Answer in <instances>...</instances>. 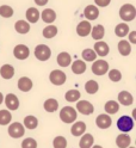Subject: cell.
I'll return each mask as SVG.
<instances>
[{"label": "cell", "mask_w": 136, "mask_h": 148, "mask_svg": "<svg viewBox=\"0 0 136 148\" xmlns=\"http://www.w3.org/2000/svg\"><path fill=\"white\" fill-rule=\"evenodd\" d=\"M77 117H78V111L72 106H63L60 111V119L66 124L75 122Z\"/></svg>", "instance_id": "obj_1"}, {"label": "cell", "mask_w": 136, "mask_h": 148, "mask_svg": "<svg viewBox=\"0 0 136 148\" xmlns=\"http://www.w3.org/2000/svg\"><path fill=\"white\" fill-rule=\"evenodd\" d=\"M120 17L123 22H131L136 17V8L131 4H124L120 8Z\"/></svg>", "instance_id": "obj_2"}, {"label": "cell", "mask_w": 136, "mask_h": 148, "mask_svg": "<svg viewBox=\"0 0 136 148\" xmlns=\"http://www.w3.org/2000/svg\"><path fill=\"white\" fill-rule=\"evenodd\" d=\"M117 129L122 133H129L134 129V119L130 116H122L117 119Z\"/></svg>", "instance_id": "obj_3"}, {"label": "cell", "mask_w": 136, "mask_h": 148, "mask_svg": "<svg viewBox=\"0 0 136 148\" xmlns=\"http://www.w3.org/2000/svg\"><path fill=\"white\" fill-rule=\"evenodd\" d=\"M33 54H35V58L38 61H48L51 56V49L45 44H38L36 45Z\"/></svg>", "instance_id": "obj_4"}, {"label": "cell", "mask_w": 136, "mask_h": 148, "mask_svg": "<svg viewBox=\"0 0 136 148\" xmlns=\"http://www.w3.org/2000/svg\"><path fill=\"white\" fill-rule=\"evenodd\" d=\"M49 80L53 85L55 86H62L67 80V75L65 72H62L60 69H54L49 74Z\"/></svg>", "instance_id": "obj_5"}, {"label": "cell", "mask_w": 136, "mask_h": 148, "mask_svg": "<svg viewBox=\"0 0 136 148\" xmlns=\"http://www.w3.org/2000/svg\"><path fill=\"white\" fill-rule=\"evenodd\" d=\"M7 133H8V135H10L12 138H21L25 134V128L19 122H13V123L8 124Z\"/></svg>", "instance_id": "obj_6"}, {"label": "cell", "mask_w": 136, "mask_h": 148, "mask_svg": "<svg viewBox=\"0 0 136 148\" xmlns=\"http://www.w3.org/2000/svg\"><path fill=\"white\" fill-rule=\"evenodd\" d=\"M91 69H92L93 74L102 77V75H104V74H106L109 72V63L105 60H94Z\"/></svg>", "instance_id": "obj_7"}, {"label": "cell", "mask_w": 136, "mask_h": 148, "mask_svg": "<svg viewBox=\"0 0 136 148\" xmlns=\"http://www.w3.org/2000/svg\"><path fill=\"white\" fill-rule=\"evenodd\" d=\"M13 56L17 59V60H26L29 56H30V49L28 45L25 44H17L16 47L13 48Z\"/></svg>", "instance_id": "obj_8"}, {"label": "cell", "mask_w": 136, "mask_h": 148, "mask_svg": "<svg viewBox=\"0 0 136 148\" xmlns=\"http://www.w3.org/2000/svg\"><path fill=\"white\" fill-rule=\"evenodd\" d=\"M81 115H85V116H88V115H92L93 111H94V106L92 103H90L88 100H80V101H77V109Z\"/></svg>", "instance_id": "obj_9"}, {"label": "cell", "mask_w": 136, "mask_h": 148, "mask_svg": "<svg viewBox=\"0 0 136 148\" xmlns=\"http://www.w3.org/2000/svg\"><path fill=\"white\" fill-rule=\"evenodd\" d=\"M4 103L7 108V110L10 111H16L19 108V99L14 93H8L4 97Z\"/></svg>", "instance_id": "obj_10"}, {"label": "cell", "mask_w": 136, "mask_h": 148, "mask_svg": "<svg viewBox=\"0 0 136 148\" xmlns=\"http://www.w3.org/2000/svg\"><path fill=\"white\" fill-rule=\"evenodd\" d=\"M96 124H97L98 128H100V129H107V128L111 127L112 119H111L110 115L102 114V115H99V116L96 118Z\"/></svg>", "instance_id": "obj_11"}, {"label": "cell", "mask_w": 136, "mask_h": 148, "mask_svg": "<svg viewBox=\"0 0 136 148\" xmlns=\"http://www.w3.org/2000/svg\"><path fill=\"white\" fill-rule=\"evenodd\" d=\"M91 29H92V25L90 21H83L77 25V34L80 37H86L91 34Z\"/></svg>", "instance_id": "obj_12"}, {"label": "cell", "mask_w": 136, "mask_h": 148, "mask_svg": "<svg viewBox=\"0 0 136 148\" xmlns=\"http://www.w3.org/2000/svg\"><path fill=\"white\" fill-rule=\"evenodd\" d=\"M93 50L96 51L97 55L104 58L109 53H110V47H109V44L106 42H104V41H97L96 44H94Z\"/></svg>", "instance_id": "obj_13"}, {"label": "cell", "mask_w": 136, "mask_h": 148, "mask_svg": "<svg viewBox=\"0 0 136 148\" xmlns=\"http://www.w3.org/2000/svg\"><path fill=\"white\" fill-rule=\"evenodd\" d=\"M70 133L73 136H81L86 133V123L83 121H78V122H73V125L70 128Z\"/></svg>", "instance_id": "obj_14"}, {"label": "cell", "mask_w": 136, "mask_h": 148, "mask_svg": "<svg viewBox=\"0 0 136 148\" xmlns=\"http://www.w3.org/2000/svg\"><path fill=\"white\" fill-rule=\"evenodd\" d=\"M17 86H18V90L22 92H29L33 87V82L29 77H22L18 80Z\"/></svg>", "instance_id": "obj_15"}, {"label": "cell", "mask_w": 136, "mask_h": 148, "mask_svg": "<svg viewBox=\"0 0 136 148\" xmlns=\"http://www.w3.org/2000/svg\"><path fill=\"white\" fill-rule=\"evenodd\" d=\"M134 103V97L128 91H121L118 93V104L124 106H130Z\"/></svg>", "instance_id": "obj_16"}, {"label": "cell", "mask_w": 136, "mask_h": 148, "mask_svg": "<svg viewBox=\"0 0 136 148\" xmlns=\"http://www.w3.org/2000/svg\"><path fill=\"white\" fill-rule=\"evenodd\" d=\"M0 75L5 80H10L14 77V67L10 63H5L0 68Z\"/></svg>", "instance_id": "obj_17"}, {"label": "cell", "mask_w": 136, "mask_h": 148, "mask_svg": "<svg viewBox=\"0 0 136 148\" xmlns=\"http://www.w3.org/2000/svg\"><path fill=\"white\" fill-rule=\"evenodd\" d=\"M84 16L87 21H94L99 17V10L96 5H88L84 10Z\"/></svg>", "instance_id": "obj_18"}, {"label": "cell", "mask_w": 136, "mask_h": 148, "mask_svg": "<svg viewBox=\"0 0 136 148\" xmlns=\"http://www.w3.org/2000/svg\"><path fill=\"white\" fill-rule=\"evenodd\" d=\"M131 143V137L126 133H121L116 137V145L118 148H128Z\"/></svg>", "instance_id": "obj_19"}, {"label": "cell", "mask_w": 136, "mask_h": 148, "mask_svg": "<svg viewBox=\"0 0 136 148\" xmlns=\"http://www.w3.org/2000/svg\"><path fill=\"white\" fill-rule=\"evenodd\" d=\"M40 16H41V13H40V11L36 7H30L25 12L26 21H28V23H31V24L37 23L38 19H40Z\"/></svg>", "instance_id": "obj_20"}, {"label": "cell", "mask_w": 136, "mask_h": 148, "mask_svg": "<svg viewBox=\"0 0 136 148\" xmlns=\"http://www.w3.org/2000/svg\"><path fill=\"white\" fill-rule=\"evenodd\" d=\"M40 17L42 18V21L44 23L51 24V23L55 22V19H56V12L54 11L53 8H45V10L42 11V13H41Z\"/></svg>", "instance_id": "obj_21"}, {"label": "cell", "mask_w": 136, "mask_h": 148, "mask_svg": "<svg viewBox=\"0 0 136 148\" xmlns=\"http://www.w3.org/2000/svg\"><path fill=\"white\" fill-rule=\"evenodd\" d=\"M91 36L94 41H102L105 36V27L102 24H98L91 29Z\"/></svg>", "instance_id": "obj_22"}, {"label": "cell", "mask_w": 136, "mask_h": 148, "mask_svg": "<svg viewBox=\"0 0 136 148\" xmlns=\"http://www.w3.org/2000/svg\"><path fill=\"white\" fill-rule=\"evenodd\" d=\"M23 125H24V128L29 129V130H33V129H36L38 127V119L33 115H28V116L24 117Z\"/></svg>", "instance_id": "obj_23"}, {"label": "cell", "mask_w": 136, "mask_h": 148, "mask_svg": "<svg viewBox=\"0 0 136 148\" xmlns=\"http://www.w3.org/2000/svg\"><path fill=\"white\" fill-rule=\"evenodd\" d=\"M70 64H72V66H70L72 72H73L74 74L80 75V74H83V73L86 72L87 66H86V62L84 60H77V61H74L73 63H70Z\"/></svg>", "instance_id": "obj_24"}, {"label": "cell", "mask_w": 136, "mask_h": 148, "mask_svg": "<svg viewBox=\"0 0 136 148\" xmlns=\"http://www.w3.org/2000/svg\"><path fill=\"white\" fill-rule=\"evenodd\" d=\"M56 61H57V64L61 67H68L69 64L72 63V56L69 55V53L67 51H62L57 55L56 58Z\"/></svg>", "instance_id": "obj_25"}, {"label": "cell", "mask_w": 136, "mask_h": 148, "mask_svg": "<svg viewBox=\"0 0 136 148\" xmlns=\"http://www.w3.org/2000/svg\"><path fill=\"white\" fill-rule=\"evenodd\" d=\"M117 48H118V51L122 56H129L130 53H131V44L126 40H121L118 42Z\"/></svg>", "instance_id": "obj_26"}, {"label": "cell", "mask_w": 136, "mask_h": 148, "mask_svg": "<svg viewBox=\"0 0 136 148\" xmlns=\"http://www.w3.org/2000/svg\"><path fill=\"white\" fill-rule=\"evenodd\" d=\"M104 110L107 115H115L120 111V104L116 100H109L104 105Z\"/></svg>", "instance_id": "obj_27"}, {"label": "cell", "mask_w": 136, "mask_h": 148, "mask_svg": "<svg viewBox=\"0 0 136 148\" xmlns=\"http://www.w3.org/2000/svg\"><path fill=\"white\" fill-rule=\"evenodd\" d=\"M14 30L21 35L28 34L30 31V23H28L26 21H23V19L17 21L16 24H14Z\"/></svg>", "instance_id": "obj_28"}, {"label": "cell", "mask_w": 136, "mask_h": 148, "mask_svg": "<svg viewBox=\"0 0 136 148\" xmlns=\"http://www.w3.org/2000/svg\"><path fill=\"white\" fill-rule=\"evenodd\" d=\"M94 143V137L92 134H84L81 135V140L79 142L80 148H91Z\"/></svg>", "instance_id": "obj_29"}, {"label": "cell", "mask_w": 136, "mask_h": 148, "mask_svg": "<svg viewBox=\"0 0 136 148\" xmlns=\"http://www.w3.org/2000/svg\"><path fill=\"white\" fill-rule=\"evenodd\" d=\"M43 108L47 112H55V111H57V109H59V101L55 98H48L44 101Z\"/></svg>", "instance_id": "obj_30"}, {"label": "cell", "mask_w": 136, "mask_h": 148, "mask_svg": "<svg viewBox=\"0 0 136 148\" xmlns=\"http://www.w3.org/2000/svg\"><path fill=\"white\" fill-rule=\"evenodd\" d=\"M129 25L126 23H120L118 25H116L115 27V34L116 36L121 37V38H123V37H125L126 35L129 34Z\"/></svg>", "instance_id": "obj_31"}, {"label": "cell", "mask_w": 136, "mask_h": 148, "mask_svg": "<svg viewBox=\"0 0 136 148\" xmlns=\"http://www.w3.org/2000/svg\"><path fill=\"white\" fill-rule=\"evenodd\" d=\"M57 27L55 25H48V26H45L43 31H42V35L44 38H47V40H50V38H54L56 35H57Z\"/></svg>", "instance_id": "obj_32"}, {"label": "cell", "mask_w": 136, "mask_h": 148, "mask_svg": "<svg viewBox=\"0 0 136 148\" xmlns=\"http://www.w3.org/2000/svg\"><path fill=\"white\" fill-rule=\"evenodd\" d=\"M81 56H83V59H84L85 62H93L94 60H97L98 55L96 54V51L93 49L86 48V49L83 50V53H81Z\"/></svg>", "instance_id": "obj_33"}, {"label": "cell", "mask_w": 136, "mask_h": 148, "mask_svg": "<svg viewBox=\"0 0 136 148\" xmlns=\"http://www.w3.org/2000/svg\"><path fill=\"white\" fill-rule=\"evenodd\" d=\"M12 121L10 110H0V125H8Z\"/></svg>", "instance_id": "obj_34"}, {"label": "cell", "mask_w": 136, "mask_h": 148, "mask_svg": "<svg viewBox=\"0 0 136 148\" xmlns=\"http://www.w3.org/2000/svg\"><path fill=\"white\" fill-rule=\"evenodd\" d=\"M80 97H81V93L78 90H69L65 95V99L67 101H69V103H75V101H78L80 99Z\"/></svg>", "instance_id": "obj_35"}, {"label": "cell", "mask_w": 136, "mask_h": 148, "mask_svg": "<svg viewBox=\"0 0 136 148\" xmlns=\"http://www.w3.org/2000/svg\"><path fill=\"white\" fill-rule=\"evenodd\" d=\"M99 90V84L96 80H88L85 84V91L88 95H94Z\"/></svg>", "instance_id": "obj_36"}, {"label": "cell", "mask_w": 136, "mask_h": 148, "mask_svg": "<svg viewBox=\"0 0 136 148\" xmlns=\"http://www.w3.org/2000/svg\"><path fill=\"white\" fill-rule=\"evenodd\" d=\"M53 147L54 148H67V140L65 136H56L53 140Z\"/></svg>", "instance_id": "obj_37"}, {"label": "cell", "mask_w": 136, "mask_h": 148, "mask_svg": "<svg viewBox=\"0 0 136 148\" xmlns=\"http://www.w3.org/2000/svg\"><path fill=\"white\" fill-rule=\"evenodd\" d=\"M14 11L13 8L11 6L8 5H1L0 6V16H1L3 18H11L13 16Z\"/></svg>", "instance_id": "obj_38"}, {"label": "cell", "mask_w": 136, "mask_h": 148, "mask_svg": "<svg viewBox=\"0 0 136 148\" xmlns=\"http://www.w3.org/2000/svg\"><path fill=\"white\" fill-rule=\"evenodd\" d=\"M109 73V79H110L111 81H113V82H118V81H121V79H122V73H121V71H118V69H110L107 72Z\"/></svg>", "instance_id": "obj_39"}, {"label": "cell", "mask_w": 136, "mask_h": 148, "mask_svg": "<svg viewBox=\"0 0 136 148\" xmlns=\"http://www.w3.org/2000/svg\"><path fill=\"white\" fill-rule=\"evenodd\" d=\"M22 148H37V141L32 137H26L22 141Z\"/></svg>", "instance_id": "obj_40"}, {"label": "cell", "mask_w": 136, "mask_h": 148, "mask_svg": "<svg viewBox=\"0 0 136 148\" xmlns=\"http://www.w3.org/2000/svg\"><path fill=\"white\" fill-rule=\"evenodd\" d=\"M94 3H96V6L98 7H106L110 5L111 0H94Z\"/></svg>", "instance_id": "obj_41"}, {"label": "cell", "mask_w": 136, "mask_h": 148, "mask_svg": "<svg viewBox=\"0 0 136 148\" xmlns=\"http://www.w3.org/2000/svg\"><path fill=\"white\" fill-rule=\"evenodd\" d=\"M128 37H129V41H128L129 43L136 44V31H129Z\"/></svg>", "instance_id": "obj_42"}, {"label": "cell", "mask_w": 136, "mask_h": 148, "mask_svg": "<svg viewBox=\"0 0 136 148\" xmlns=\"http://www.w3.org/2000/svg\"><path fill=\"white\" fill-rule=\"evenodd\" d=\"M35 4L36 5H38V6H44V5H47L49 0H33Z\"/></svg>", "instance_id": "obj_43"}, {"label": "cell", "mask_w": 136, "mask_h": 148, "mask_svg": "<svg viewBox=\"0 0 136 148\" xmlns=\"http://www.w3.org/2000/svg\"><path fill=\"white\" fill-rule=\"evenodd\" d=\"M3 101H4V96H3L1 92H0V105L3 104Z\"/></svg>", "instance_id": "obj_44"}, {"label": "cell", "mask_w": 136, "mask_h": 148, "mask_svg": "<svg viewBox=\"0 0 136 148\" xmlns=\"http://www.w3.org/2000/svg\"><path fill=\"white\" fill-rule=\"evenodd\" d=\"M91 148H103V147H102V146H99V145H93Z\"/></svg>", "instance_id": "obj_45"}, {"label": "cell", "mask_w": 136, "mask_h": 148, "mask_svg": "<svg viewBox=\"0 0 136 148\" xmlns=\"http://www.w3.org/2000/svg\"><path fill=\"white\" fill-rule=\"evenodd\" d=\"M128 148H135V147H130V146H129V147H128Z\"/></svg>", "instance_id": "obj_46"}]
</instances>
